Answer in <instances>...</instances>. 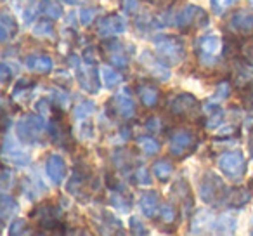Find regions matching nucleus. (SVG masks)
I'll return each mask as SVG.
<instances>
[{"label":"nucleus","instance_id":"obj_49","mask_svg":"<svg viewBox=\"0 0 253 236\" xmlns=\"http://www.w3.org/2000/svg\"><path fill=\"white\" fill-rule=\"evenodd\" d=\"M0 77H2V84L4 85L11 80V70H9V66L5 63H2V66H0Z\"/></svg>","mask_w":253,"mask_h":236},{"label":"nucleus","instance_id":"obj_13","mask_svg":"<svg viewBox=\"0 0 253 236\" xmlns=\"http://www.w3.org/2000/svg\"><path fill=\"white\" fill-rule=\"evenodd\" d=\"M126 21L118 14H108L97 21V35L101 37H116L125 33Z\"/></svg>","mask_w":253,"mask_h":236},{"label":"nucleus","instance_id":"obj_26","mask_svg":"<svg viewBox=\"0 0 253 236\" xmlns=\"http://www.w3.org/2000/svg\"><path fill=\"white\" fill-rule=\"evenodd\" d=\"M207 109V122H205V127L208 129H215L222 124L224 120V109L217 104V102H210V104L205 106Z\"/></svg>","mask_w":253,"mask_h":236},{"label":"nucleus","instance_id":"obj_22","mask_svg":"<svg viewBox=\"0 0 253 236\" xmlns=\"http://www.w3.org/2000/svg\"><path fill=\"white\" fill-rule=\"evenodd\" d=\"M99 228L101 233L104 235H123V226L111 212H101V219H99Z\"/></svg>","mask_w":253,"mask_h":236},{"label":"nucleus","instance_id":"obj_29","mask_svg":"<svg viewBox=\"0 0 253 236\" xmlns=\"http://www.w3.org/2000/svg\"><path fill=\"white\" fill-rule=\"evenodd\" d=\"M250 200V191L245 189V188H234V189L229 191V196H227V201L225 203L229 205V207H243V205H246Z\"/></svg>","mask_w":253,"mask_h":236},{"label":"nucleus","instance_id":"obj_8","mask_svg":"<svg viewBox=\"0 0 253 236\" xmlns=\"http://www.w3.org/2000/svg\"><path fill=\"white\" fill-rule=\"evenodd\" d=\"M196 136L189 129H175L169 136V149L173 156L184 158L196 149Z\"/></svg>","mask_w":253,"mask_h":236},{"label":"nucleus","instance_id":"obj_30","mask_svg":"<svg viewBox=\"0 0 253 236\" xmlns=\"http://www.w3.org/2000/svg\"><path fill=\"white\" fill-rule=\"evenodd\" d=\"M14 212H18V203L14 198H11L7 193H2V200H0V219L2 224H5L11 215H14Z\"/></svg>","mask_w":253,"mask_h":236},{"label":"nucleus","instance_id":"obj_40","mask_svg":"<svg viewBox=\"0 0 253 236\" xmlns=\"http://www.w3.org/2000/svg\"><path fill=\"white\" fill-rule=\"evenodd\" d=\"M26 228H30V226L25 219H16V221H12L11 229H9V235H25V233H28Z\"/></svg>","mask_w":253,"mask_h":236},{"label":"nucleus","instance_id":"obj_37","mask_svg":"<svg viewBox=\"0 0 253 236\" xmlns=\"http://www.w3.org/2000/svg\"><path fill=\"white\" fill-rule=\"evenodd\" d=\"M120 7L125 14H135L141 9V2L139 0H120Z\"/></svg>","mask_w":253,"mask_h":236},{"label":"nucleus","instance_id":"obj_48","mask_svg":"<svg viewBox=\"0 0 253 236\" xmlns=\"http://www.w3.org/2000/svg\"><path fill=\"white\" fill-rule=\"evenodd\" d=\"M146 129H148L149 132H158L160 129H162V122H160L156 116H151V118L146 122Z\"/></svg>","mask_w":253,"mask_h":236},{"label":"nucleus","instance_id":"obj_20","mask_svg":"<svg viewBox=\"0 0 253 236\" xmlns=\"http://www.w3.org/2000/svg\"><path fill=\"white\" fill-rule=\"evenodd\" d=\"M26 68H28L32 73L39 75H47L52 71L54 61L47 54H32V56L26 57Z\"/></svg>","mask_w":253,"mask_h":236},{"label":"nucleus","instance_id":"obj_42","mask_svg":"<svg viewBox=\"0 0 253 236\" xmlns=\"http://www.w3.org/2000/svg\"><path fill=\"white\" fill-rule=\"evenodd\" d=\"M95 16H97V11H95V9L84 7V9H82V12H80V23L84 26H88L95 19Z\"/></svg>","mask_w":253,"mask_h":236},{"label":"nucleus","instance_id":"obj_24","mask_svg":"<svg viewBox=\"0 0 253 236\" xmlns=\"http://www.w3.org/2000/svg\"><path fill=\"white\" fill-rule=\"evenodd\" d=\"M213 215L207 210H200L198 214H194L193 217V226H191V233H207V231H211L213 228Z\"/></svg>","mask_w":253,"mask_h":236},{"label":"nucleus","instance_id":"obj_19","mask_svg":"<svg viewBox=\"0 0 253 236\" xmlns=\"http://www.w3.org/2000/svg\"><path fill=\"white\" fill-rule=\"evenodd\" d=\"M139 207H141L142 214L149 219H155L160 215L162 210V203H160V194L156 191H144L139 198Z\"/></svg>","mask_w":253,"mask_h":236},{"label":"nucleus","instance_id":"obj_6","mask_svg":"<svg viewBox=\"0 0 253 236\" xmlns=\"http://www.w3.org/2000/svg\"><path fill=\"white\" fill-rule=\"evenodd\" d=\"M217 163L220 172L231 181H234V183H239L246 174V158L239 149L224 151L218 156Z\"/></svg>","mask_w":253,"mask_h":236},{"label":"nucleus","instance_id":"obj_47","mask_svg":"<svg viewBox=\"0 0 253 236\" xmlns=\"http://www.w3.org/2000/svg\"><path fill=\"white\" fill-rule=\"evenodd\" d=\"M50 104H52V102H49L47 101V99H42V101H39L37 102V111L39 113H42V116H47L50 113Z\"/></svg>","mask_w":253,"mask_h":236},{"label":"nucleus","instance_id":"obj_23","mask_svg":"<svg viewBox=\"0 0 253 236\" xmlns=\"http://www.w3.org/2000/svg\"><path fill=\"white\" fill-rule=\"evenodd\" d=\"M16 35H18V23L7 11H4L0 14V40L7 42L9 39Z\"/></svg>","mask_w":253,"mask_h":236},{"label":"nucleus","instance_id":"obj_52","mask_svg":"<svg viewBox=\"0 0 253 236\" xmlns=\"http://www.w3.org/2000/svg\"><path fill=\"white\" fill-rule=\"evenodd\" d=\"M250 188H252V189H253V181H252V184H250Z\"/></svg>","mask_w":253,"mask_h":236},{"label":"nucleus","instance_id":"obj_45","mask_svg":"<svg viewBox=\"0 0 253 236\" xmlns=\"http://www.w3.org/2000/svg\"><path fill=\"white\" fill-rule=\"evenodd\" d=\"M243 102H245L248 109H253V85H252V89L246 87L245 91H243Z\"/></svg>","mask_w":253,"mask_h":236},{"label":"nucleus","instance_id":"obj_4","mask_svg":"<svg viewBox=\"0 0 253 236\" xmlns=\"http://www.w3.org/2000/svg\"><path fill=\"white\" fill-rule=\"evenodd\" d=\"M32 219L37 222V228L42 229V233H64V222L61 214L54 205L42 203L32 212Z\"/></svg>","mask_w":253,"mask_h":236},{"label":"nucleus","instance_id":"obj_14","mask_svg":"<svg viewBox=\"0 0 253 236\" xmlns=\"http://www.w3.org/2000/svg\"><path fill=\"white\" fill-rule=\"evenodd\" d=\"M102 50L108 54L111 66L120 68V70H125V68L128 66V56L125 54V46H123L122 42H118L116 39L106 40V42L102 44Z\"/></svg>","mask_w":253,"mask_h":236},{"label":"nucleus","instance_id":"obj_38","mask_svg":"<svg viewBox=\"0 0 253 236\" xmlns=\"http://www.w3.org/2000/svg\"><path fill=\"white\" fill-rule=\"evenodd\" d=\"M4 156H12V158H5V162H9L11 160L12 163H16V165H28L30 163V156L28 155H25V153H21V151H14L12 149V153L9 155V153H4Z\"/></svg>","mask_w":253,"mask_h":236},{"label":"nucleus","instance_id":"obj_3","mask_svg":"<svg viewBox=\"0 0 253 236\" xmlns=\"http://www.w3.org/2000/svg\"><path fill=\"white\" fill-rule=\"evenodd\" d=\"M229 188L225 186V183L222 181V177H218L217 174L207 172L201 176L200 181V196L205 203H210V205H222L227 201L229 196Z\"/></svg>","mask_w":253,"mask_h":236},{"label":"nucleus","instance_id":"obj_27","mask_svg":"<svg viewBox=\"0 0 253 236\" xmlns=\"http://www.w3.org/2000/svg\"><path fill=\"white\" fill-rule=\"evenodd\" d=\"M135 142H137V148L141 149L146 156L158 155L160 149H162V144H160L155 138H151V136H141V138H137Z\"/></svg>","mask_w":253,"mask_h":236},{"label":"nucleus","instance_id":"obj_12","mask_svg":"<svg viewBox=\"0 0 253 236\" xmlns=\"http://www.w3.org/2000/svg\"><path fill=\"white\" fill-rule=\"evenodd\" d=\"M77 77L80 85L84 87V91L90 92V94H97L99 92V75L97 70L94 68V64H88L87 61L77 63Z\"/></svg>","mask_w":253,"mask_h":236},{"label":"nucleus","instance_id":"obj_15","mask_svg":"<svg viewBox=\"0 0 253 236\" xmlns=\"http://www.w3.org/2000/svg\"><path fill=\"white\" fill-rule=\"evenodd\" d=\"M253 28V14L248 9H239L229 19V30L234 35H248Z\"/></svg>","mask_w":253,"mask_h":236},{"label":"nucleus","instance_id":"obj_17","mask_svg":"<svg viewBox=\"0 0 253 236\" xmlns=\"http://www.w3.org/2000/svg\"><path fill=\"white\" fill-rule=\"evenodd\" d=\"M137 95H139V101L142 102V106L146 108L153 109L160 104V99H162V92L160 89L156 87L153 82H139L137 84Z\"/></svg>","mask_w":253,"mask_h":236},{"label":"nucleus","instance_id":"obj_32","mask_svg":"<svg viewBox=\"0 0 253 236\" xmlns=\"http://www.w3.org/2000/svg\"><path fill=\"white\" fill-rule=\"evenodd\" d=\"M101 78H102V82H104L106 87H109V89L116 87V85L122 84V80H123V77L115 70V66L113 68L111 66H101Z\"/></svg>","mask_w":253,"mask_h":236},{"label":"nucleus","instance_id":"obj_11","mask_svg":"<svg viewBox=\"0 0 253 236\" xmlns=\"http://www.w3.org/2000/svg\"><path fill=\"white\" fill-rule=\"evenodd\" d=\"M113 104H115V109L123 120H132L135 116V111H137V106H135L134 95H132L130 89L123 87L116 92L115 99H113Z\"/></svg>","mask_w":253,"mask_h":236},{"label":"nucleus","instance_id":"obj_36","mask_svg":"<svg viewBox=\"0 0 253 236\" xmlns=\"http://www.w3.org/2000/svg\"><path fill=\"white\" fill-rule=\"evenodd\" d=\"M239 0H210L211 11L215 12L217 16H222L229 11L231 7H234Z\"/></svg>","mask_w":253,"mask_h":236},{"label":"nucleus","instance_id":"obj_1","mask_svg":"<svg viewBox=\"0 0 253 236\" xmlns=\"http://www.w3.org/2000/svg\"><path fill=\"white\" fill-rule=\"evenodd\" d=\"M156 57L167 64V66H175L186 59V42L179 35H158L153 39Z\"/></svg>","mask_w":253,"mask_h":236},{"label":"nucleus","instance_id":"obj_2","mask_svg":"<svg viewBox=\"0 0 253 236\" xmlns=\"http://www.w3.org/2000/svg\"><path fill=\"white\" fill-rule=\"evenodd\" d=\"M194 52L198 63L203 68H215L220 63L222 54L225 52V44L217 35H205L196 40Z\"/></svg>","mask_w":253,"mask_h":236},{"label":"nucleus","instance_id":"obj_18","mask_svg":"<svg viewBox=\"0 0 253 236\" xmlns=\"http://www.w3.org/2000/svg\"><path fill=\"white\" fill-rule=\"evenodd\" d=\"M139 63L144 66V70L148 71L151 77L158 78V80L165 82V80H169V78H170V71H169V68H167V64L163 63V61L151 57V54H149V52L142 54Z\"/></svg>","mask_w":253,"mask_h":236},{"label":"nucleus","instance_id":"obj_50","mask_svg":"<svg viewBox=\"0 0 253 236\" xmlns=\"http://www.w3.org/2000/svg\"><path fill=\"white\" fill-rule=\"evenodd\" d=\"M217 95L218 97H227L229 95V85L227 84H224V85H220V87H218V91H217Z\"/></svg>","mask_w":253,"mask_h":236},{"label":"nucleus","instance_id":"obj_31","mask_svg":"<svg viewBox=\"0 0 253 236\" xmlns=\"http://www.w3.org/2000/svg\"><path fill=\"white\" fill-rule=\"evenodd\" d=\"M151 170H153V174L158 177V181L167 183L173 172V165H172V162H169V160H156V162L153 163Z\"/></svg>","mask_w":253,"mask_h":236},{"label":"nucleus","instance_id":"obj_51","mask_svg":"<svg viewBox=\"0 0 253 236\" xmlns=\"http://www.w3.org/2000/svg\"><path fill=\"white\" fill-rule=\"evenodd\" d=\"M248 149H250V158H252V162H253V127L248 136Z\"/></svg>","mask_w":253,"mask_h":236},{"label":"nucleus","instance_id":"obj_28","mask_svg":"<svg viewBox=\"0 0 253 236\" xmlns=\"http://www.w3.org/2000/svg\"><path fill=\"white\" fill-rule=\"evenodd\" d=\"M33 35L40 37V39H49V40L56 39V28H54L52 19H45V18L40 19V21L33 26Z\"/></svg>","mask_w":253,"mask_h":236},{"label":"nucleus","instance_id":"obj_43","mask_svg":"<svg viewBox=\"0 0 253 236\" xmlns=\"http://www.w3.org/2000/svg\"><path fill=\"white\" fill-rule=\"evenodd\" d=\"M130 231L132 235H148V229L139 217H130Z\"/></svg>","mask_w":253,"mask_h":236},{"label":"nucleus","instance_id":"obj_35","mask_svg":"<svg viewBox=\"0 0 253 236\" xmlns=\"http://www.w3.org/2000/svg\"><path fill=\"white\" fill-rule=\"evenodd\" d=\"M94 111H95V106L92 104L90 101H82V102H78V104L75 106L73 116H75V118H78V120H85V118H87V116H90Z\"/></svg>","mask_w":253,"mask_h":236},{"label":"nucleus","instance_id":"obj_7","mask_svg":"<svg viewBox=\"0 0 253 236\" xmlns=\"http://www.w3.org/2000/svg\"><path fill=\"white\" fill-rule=\"evenodd\" d=\"M43 129H45V124H43L42 115H25L16 124V134L23 142L35 144L42 138Z\"/></svg>","mask_w":253,"mask_h":236},{"label":"nucleus","instance_id":"obj_25","mask_svg":"<svg viewBox=\"0 0 253 236\" xmlns=\"http://www.w3.org/2000/svg\"><path fill=\"white\" fill-rule=\"evenodd\" d=\"M236 226H238V221H236L234 215L222 214L220 217L215 219L211 231L217 233V235H231V233L236 231Z\"/></svg>","mask_w":253,"mask_h":236},{"label":"nucleus","instance_id":"obj_16","mask_svg":"<svg viewBox=\"0 0 253 236\" xmlns=\"http://www.w3.org/2000/svg\"><path fill=\"white\" fill-rule=\"evenodd\" d=\"M45 172L49 176V179L52 181V184L56 186H61L68 174V167H66V162L61 155H50L47 158V163H45Z\"/></svg>","mask_w":253,"mask_h":236},{"label":"nucleus","instance_id":"obj_34","mask_svg":"<svg viewBox=\"0 0 253 236\" xmlns=\"http://www.w3.org/2000/svg\"><path fill=\"white\" fill-rule=\"evenodd\" d=\"M160 219L163 221V224L170 226L179 219V208L173 203H165L160 210Z\"/></svg>","mask_w":253,"mask_h":236},{"label":"nucleus","instance_id":"obj_5","mask_svg":"<svg viewBox=\"0 0 253 236\" xmlns=\"http://www.w3.org/2000/svg\"><path fill=\"white\" fill-rule=\"evenodd\" d=\"M208 25V14L200 5H186L175 16V26L182 33H191Z\"/></svg>","mask_w":253,"mask_h":236},{"label":"nucleus","instance_id":"obj_10","mask_svg":"<svg viewBox=\"0 0 253 236\" xmlns=\"http://www.w3.org/2000/svg\"><path fill=\"white\" fill-rule=\"evenodd\" d=\"M94 184H95V179L92 177V174L77 167L73 176L68 181V191H70L73 196H77L80 201H87L88 193L95 189Z\"/></svg>","mask_w":253,"mask_h":236},{"label":"nucleus","instance_id":"obj_44","mask_svg":"<svg viewBox=\"0 0 253 236\" xmlns=\"http://www.w3.org/2000/svg\"><path fill=\"white\" fill-rule=\"evenodd\" d=\"M11 186H14V177H12L11 170L5 167L4 172H2V191H4V193H7Z\"/></svg>","mask_w":253,"mask_h":236},{"label":"nucleus","instance_id":"obj_33","mask_svg":"<svg viewBox=\"0 0 253 236\" xmlns=\"http://www.w3.org/2000/svg\"><path fill=\"white\" fill-rule=\"evenodd\" d=\"M40 11L50 19H59L63 16V7H61L59 2H54V0H42L40 2Z\"/></svg>","mask_w":253,"mask_h":236},{"label":"nucleus","instance_id":"obj_53","mask_svg":"<svg viewBox=\"0 0 253 236\" xmlns=\"http://www.w3.org/2000/svg\"><path fill=\"white\" fill-rule=\"evenodd\" d=\"M250 2H252V5H253V0H250Z\"/></svg>","mask_w":253,"mask_h":236},{"label":"nucleus","instance_id":"obj_41","mask_svg":"<svg viewBox=\"0 0 253 236\" xmlns=\"http://www.w3.org/2000/svg\"><path fill=\"white\" fill-rule=\"evenodd\" d=\"M241 57L245 59L246 64L253 66V40H246L241 47Z\"/></svg>","mask_w":253,"mask_h":236},{"label":"nucleus","instance_id":"obj_39","mask_svg":"<svg viewBox=\"0 0 253 236\" xmlns=\"http://www.w3.org/2000/svg\"><path fill=\"white\" fill-rule=\"evenodd\" d=\"M135 181H137L139 186H149L151 184V174L148 172L146 167L135 169Z\"/></svg>","mask_w":253,"mask_h":236},{"label":"nucleus","instance_id":"obj_46","mask_svg":"<svg viewBox=\"0 0 253 236\" xmlns=\"http://www.w3.org/2000/svg\"><path fill=\"white\" fill-rule=\"evenodd\" d=\"M39 12H40V4L39 5H30V7L25 11V21L26 23H32Z\"/></svg>","mask_w":253,"mask_h":236},{"label":"nucleus","instance_id":"obj_21","mask_svg":"<svg viewBox=\"0 0 253 236\" xmlns=\"http://www.w3.org/2000/svg\"><path fill=\"white\" fill-rule=\"evenodd\" d=\"M172 194L179 200L180 207H182L186 212L193 208V191H191L189 184H187L184 179H177L175 183H173Z\"/></svg>","mask_w":253,"mask_h":236},{"label":"nucleus","instance_id":"obj_9","mask_svg":"<svg viewBox=\"0 0 253 236\" xmlns=\"http://www.w3.org/2000/svg\"><path fill=\"white\" fill-rule=\"evenodd\" d=\"M169 109H170V115L177 116V118H182V120H187V118H194V116L200 115V102L189 92H180V94L173 95L170 99Z\"/></svg>","mask_w":253,"mask_h":236}]
</instances>
